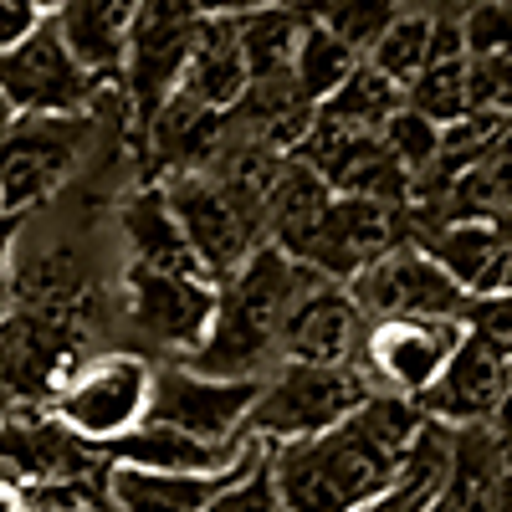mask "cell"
<instances>
[{
	"mask_svg": "<svg viewBox=\"0 0 512 512\" xmlns=\"http://www.w3.org/2000/svg\"><path fill=\"white\" fill-rule=\"evenodd\" d=\"M175 93L200 103V108H216V113L236 108V98L246 93V67H241V52H236L231 21H200L195 47H190L185 67H180Z\"/></svg>",
	"mask_w": 512,
	"mask_h": 512,
	"instance_id": "603a6c76",
	"label": "cell"
},
{
	"mask_svg": "<svg viewBox=\"0 0 512 512\" xmlns=\"http://www.w3.org/2000/svg\"><path fill=\"white\" fill-rule=\"evenodd\" d=\"M512 390V349L507 333L492 328H466L451 364L436 374V384L415 400L425 420L446 425V431H466V425H497L502 405Z\"/></svg>",
	"mask_w": 512,
	"mask_h": 512,
	"instance_id": "9c48e42d",
	"label": "cell"
},
{
	"mask_svg": "<svg viewBox=\"0 0 512 512\" xmlns=\"http://www.w3.org/2000/svg\"><path fill=\"white\" fill-rule=\"evenodd\" d=\"M456 36H461V57L507 52V0H472L456 16Z\"/></svg>",
	"mask_w": 512,
	"mask_h": 512,
	"instance_id": "d6a6232c",
	"label": "cell"
},
{
	"mask_svg": "<svg viewBox=\"0 0 512 512\" xmlns=\"http://www.w3.org/2000/svg\"><path fill=\"white\" fill-rule=\"evenodd\" d=\"M164 205H169L190 256L200 262V272L210 282H226L267 241L262 236V205L246 200L241 190H231L226 180H216L210 169L175 175L164 185Z\"/></svg>",
	"mask_w": 512,
	"mask_h": 512,
	"instance_id": "5b68a950",
	"label": "cell"
},
{
	"mask_svg": "<svg viewBox=\"0 0 512 512\" xmlns=\"http://www.w3.org/2000/svg\"><path fill=\"white\" fill-rule=\"evenodd\" d=\"M0 512H31V492L11 472H0Z\"/></svg>",
	"mask_w": 512,
	"mask_h": 512,
	"instance_id": "f35d334b",
	"label": "cell"
},
{
	"mask_svg": "<svg viewBox=\"0 0 512 512\" xmlns=\"http://www.w3.org/2000/svg\"><path fill=\"white\" fill-rule=\"evenodd\" d=\"M144 139H149V154L159 169H169V175H195V169H210V159L226 149V113L169 93L159 103V113L144 123Z\"/></svg>",
	"mask_w": 512,
	"mask_h": 512,
	"instance_id": "7402d4cb",
	"label": "cell"
},
{
	"mask_svg": "<svg viewBox=\"0 0 512 512\" xmlns=\"http://www.w3.org/2000/svg\"><path fill=\"white\" fill-rule=\"evenodd\" d=\"M93 123L82 113H21L0 139V205L6 216H26L52 200L88 154Z\"/></svg>",
	"mask_w": 512,
	"mask_h": 512,
	"instance_id": "8992f818",
	"label": "cell"
},
{
	"mask_svg": "<svg viewBox=\"0 0 512 512\" xmlns=\"http://www.w3.org/2000/svg\"><path fill=\"white\" fill-rule=\"evenodd\" d=\"M374 139H379L384 154H390V159L405 169V175H410V185H415L425 169L436 164V154H441V128H436L431 118H420L415 108H405V103L379 123Z\"/></svg>",
	"mask_w": 512,
	"mask_h": 512,
	"instance_id": "4dcf8cb0",
	"label": "cell"
},
{
	"mask_svg": "<svg viewBox=\"0 0 512 512\" xmlns=\"http://www.w3.org/2000/svg\"><path fill=\"white\" fill-rule=\"evenodd\" d=\"M134 11H139V0H62V11L52 16V31L62 36V47L72 52L82 72L98 77L103 88H118Z\"/></svg>",
	"mask_w": 512,
	"mask_h": 512,
	"instance_id": "ffe728a7",
	"label": "cell"
},
{
	"mask_svg": "<svg viewBox=\"0 0 512 512\" xmlns=\"http://www.w3.org/2000/svg\"><path fill=\"white\" fill-rule=\"evenodd\" d=\"M400 103H405V88H395L384 72H374L369 62H359L344 77V88H338L328 103H318V113L349 123V128H364V134H379V123L390 118Z\"/></svg>",
	"mask_w": 512,
	"mask_h": 512,
	"instance_id": "4316f807",
	"label": "cell"
},
{
	"mask_svg": "<svg viewBox=\"0 0 512 512\" xmlns=\"http://www.w3.org/2000/svg\"><path fill=\"white\" fill-rule=\"evenodd\" d=\"M390 246H400V210L395 205L359 200V195H328L318 221L297 241H287L282 251L323 282H354Z\"/></svg>",
	"mask_w": 512,
	"mask_h": 512,
	"instance_id": "ba28073f",
	"label": "cell"
},
{
	"mask_svg": "<svg viewBox=\"0 0 512 512\" xmlns=\"http://www.w3.org/2000/svg\"><path fill=\"white\" fill-rule=\"evenodd\" d=\"M405 108H415L420 118H431L436 128L466 118V77H461V57L425 62V67L405 82Z\"/></svg>",
	"mask_w": 512,
	"mask_h": 512,
	"instance_id": "f546056e",
	"label": "cell"
},
{
	"mask_svg": "<svg viewBox=\"0 0 512 512\" xmlns=\"http://www.w3.org/2000/svg\"><path fill=\"white\" fill-rule=\"evenodd\" d=\"M98 93L103 82L72 62L52 21H41L26 41L0 52V98L16 113H82Z\"/></svg>",
	"mask_w": 512,
	"mask_h": 512,
	"instance_id": "4fadbf2b",
	"label": "cell"
},
{
	"mask_svg": "<svg viewBox=\"0 0 512 512\" xmlns=\"http://www.w3.org/2000/svg\"><path fill=\"white\" fill-rule=\"evenodd\" d=\"M149 384H154L149 359L118 349V354H98L88 364H77L41 410H47L62 431H72L82 446L108 451L118 436L139 431L149 420Z\"/></svg>",
	"mask_w": 512,
	"mask_h": 512,
	"instance_id": "277c9868",
	"label": "cell"
},
{
	"mask_svg": "<svg viewBox=\"0 0 512 512\" xmlns=\"http://www.w3.org/2000/svg\"><path fill=\"white\" fill-rule=\"evenodd\" d=\"M195 31H200V16L190 0H139L134 31H128V52H123V72H118V88L134 103L128 113H134L139 128L175 93L180 67L195 47Z\"/></svg>",
	"mask_w": 512,
	"mask_h": 512,
	"instance_id": "30bf717a",
	"label": "cell"
},
{
	"mask_svg": "<svg viewBox=\"0 0 512 512\" xmlns=\"http://www.w3.org/2000/svg\"><path fill=\"white\" fill-rule=\"evenodd\" d=\"M82 323L67 303H21L0 318V395L11 405H47L82 364Z\"/></svg>",
	"mask_w": 512,
	"mask_h": 512,
	"instance_id": "52a82bcc",
	"label": "cell"
},
{
	"mask_svg": "<svg viewBox=\"0 0 512 512\" xmlns=\"http://www.w3.org/2000/svg\"><path fill=\"white\" fill-rule=\"evenodd\" d=\"M410 241L472 303L477 297H507V267H512L507 221H420Z\"/></svg>",
	"mask_w": 512,
	"mask_h": 512,
	"instance_id": "ac0fdd59",
	"label": "cell"
},
{
	"mask_svg": "<svg viewBox=\"0 0 512 512\" xmlns=\"http://www.w3.org/2000/svg\"><path fill=\"white\" fill-rule=\"evenodd\" d=\"M6 415H11V400H6V395H0V420H6Z\"/></svg>",
	"mask_w": 512,
	"mask_h": 512,
	"instance_id": "b9f144b4",
	"label": "cell"
},
{
	"mask_svg": "<svg viewBox=\"0 0 512 512\" xmlns=\"http://www.w3.org/2000/svg\"><path fill=\"white\" fill-rule=\"evenodd\" d=\"M98 466H108V456L62 431L41 405H11V415L0 420V472H11L21 487L67 482L82 472H98Z\"/></svg>",
	"mask_w": 512,
	"mask_h": 512,
	"instance_id": "e0dca14e",
	"label": "cell"
},
{
	"mask_svg": "<svg viewBox=\"0 0 512 512\" xmlns=\"http://www.w3.org/2000/svg\"><path fill=\"white\" fill-rule=\"evenodd\" d=\"M303 21H308V11L303 6H287V0H282V6H262V11L231 16L246 82L292 72V52H297V36H303Z\"/></svg>",
	"mask_w": 512,
	"mask_h": 512,
	"instance_id": "cb8c5ba5",
	"label": "cell"
},
{
	"mask_svg": "<svg viewBox=\"0 0 512 512\" xmlns=\"http://www.w3.org/2000/svg\"><path fill=\"white\" fill-rule=\"evenodd\" d=\"M262 456H267V446H256L246 461L231 466V472H144V466L108 461V492H113L118 512H205Z\"/></svg>",
	"mask_w": 512,
	"mask_h": 512,
	"instance_id": "d6986e66",
	"label": "cell"
},
{
	"mask_svg": "<svg viewBox=\"0 0 512 512\" xmlns=\"http://www.w3.org/2000/svg\"><path fill=\"white\" fill-rule=\"evenodd\" d=\"M123 303H128V318L139 323L144 338L190 354L200 338H205V328H210V313H216V282L200 277V272L128 267Z\"/></svg>",
	"mask_w": 512,
	"mask_h": 512,
	"instance_id": "9a60e30c",
	"label": "cell"
},
{
	"mask_svg": "<svg viewBox=\"0 0 512 512\" xmlns=\"http://www.w3.org/2000/svg\"><path fill=\"white\" fill-rule=\"evenodd\" d=\"M308 282V267H297L282 246L262 241L226 282H216V313H210L205 338L185 354V369L216 379H262L277 364L287 308Z\"/></svg>",
	"mask_w": 512,
	"mask_h": 512,
	"instance_id": "7a4b0ae2",
	"label": "cell"
},
{
	"mask_svg": "<svg viewBox=\"0 0 512 512\" xmlns=\"http://www.w3.org/2000/svg\"><path fill=\"white\" fill-rule=\"evenodd\" d=\"M256 390H262V379H216V374H195L185 364H169V369H154L149 420L190 431L200 441H241Z\"/></svg>",
	"mask_w": 512,
	"mask_h": 512,
	"instance_id": "5bb4252c",
	"label": "cell"
},
{
	"mask_svg": "<svg viewBox=\"0 0 512 512\" xmlns=\"http://www.w3.org/2000/svg\"><path fill=\"white\" fill-rule=\"evenodd\" d=\"M364 62H369L374 72L390 77L395 88H405V82H410L425 62H431V16L400 11L390 26H384V36L364 52Z\"/></svg>",
	"mask_w": 512,
	"mask_h": 512,
	"instance_id": "83f0119b",
	"label": "cell"
},
{
	"mask_svg": "<svg viewBox=\"0 0 512 512\" xmlns=\"http://www.w3.org/2000/svg\"><path fill=\"white\" fill-rule=\"evenodd\" d=\"M26 216H0V318L11 313V292H16V241H21Z\"/></svg>",
	"mask_w": 512,
	"mask_h": 512,
	"instance_id": "d590c367",
	"label": "cell"
},
{
	"mask_svg": "<svg viewBox=\"0 0 512 512\" xmlns=\"http://www.w3.org/2000/svg\"><path fill=\"white\" fill-rule=\"evenodd\" d=\"M466 323L461 318H374L364 323V374L374 390H390L405 400H420L436 384V374L451 364L456 344H461Z\"/></svg>",
	"mask_w": 512,
	"mask_h": 512,
	"instance_id": "8fae6325",
	"label": "cell"
},
{
	"mask_svg": "<svg viewBox=\"0 0 512 512\" xmlns=\"http://www.w3.org/2000/svg\"><path fill=\"white\" fill-rule=\"evenodd\" d=\"M123 236H128V251H134V267H149V272H200V262L190 256L175 216H169V205H164V190H144V195L128 200Z\"/></svg>",
	"mask_w": 512,
	"mask_h": 512,
	"instance_id": "d4e9b609",
	"label": "cell"
},
{
	"mask_svg": "<svg viewBox=\"0 0 512 512\" xmlns=\"http://www.w3.org/2000/svg\"><path fill=\"white\" fill-rule=\"evenodd\" d=\"M256 451V441H200L175 425L144 420L139 431L118 436L103 456L118 466H144V472H231L236 461H246Z\"/></svg>",
	"mask_w": 512,
	"mask_h": 512,
	"instance_id": "44dd1931",
	"label": "cell"
},
{
	"mask_svg": "<svg viewBox=\"0 0 512 512\" xmlns=\"http://www.w3.org/2000/svg\"><path fill=\"white\" fill-rule=\"evenodd\" d=\"M287 6H308V0H287Z\"/></svg>",
	"mask_w": 512,
	"mask_h": 512,
	"instance_id": "7bdbcfd3",
	"label": "cell"
},
{
	"mask_svg": "<svg viewBox=\"0 0 512 512\" xmlns=\"http://www.w3.org/2000/svg\"><path fill=\"white\" fill-rule=\"evenodd\" d=\"M328 36H338L349 52H369L374 41L384 36V26H390L400 16V0H308L303 6Z\"/></svg>",
	"mask_w": 512,
	"mask_h": 512,
	"instance_id": "f1b7e54d",
	"label": "cell"
},
{
	"mask_svg": "<svg viewBox=\"0 0 512 512\" xmlns=\"http://www.w3.org/2000/svg\"><path fill=\"white\" fill-rule=\"evenodd\" d=\"M425 415L415 400L369 390L323 436L267 446V477L287 512H354L395 482Z\"/></svg>",
	"mask_w": 512,
	"mask_h": 512,
	"instance_id": "6da1fadb",
	"label": "cell"
},
{
	"mask_svg": "<svg viewBox=\"0 0 512 512\" xmlns=\"http://www.w3.org/2000/svg\"><path fill=\"white\" fill-rule=\"evenodd\" d=\"M374 390L359 364H277L262 374L241 436L256 446H287L323 436Z\"/></svg>",
	"mask_w": 512,
	"mask_h": 512,
	"instance_id": "3957f363",
	"label": "cell"
},
{
	"mask_svg": "<svg viewBox=\"0 0 512 512\" xmlns=\"http://www.w3.org/2000/svg\"><path fill=\"white\" fill-rule=\"evenodd\" d=\"M364 57L349 52L338 36H328L313 16L303 21V36H297V52H292V82H297V93H303L313 108L328 103L338 88H344V77L359 67Z\"/></svg>",
	"mask_w": 512,
	"mask_h": 512,
	"instance_id": "484cf974",
	"label": "cell"
},
{
	"mask_svg": "<svg viewBox=\"0 0 512 512\" xmlns=\"http://www.w3.org/2000/svg\"><path fill=\"white\" fill-rule=\"evenodd\" d=\"M200 21H231L246 11H262V6H282V0H190Z\"/></svg>",
	"mask_w": 512,
	"mask_h": 512,
	"instance_id": "74e56055",
	"label": "cell"
},
{
	"mask_svg": "<svg viewBox=\"0 0 512 512\" xmlns=\"http://www.w3.org/2000/svg\"><path fill=\"white\" fill-rule=\"evenodd\" d=\"M36 26H41V16H36L31 0H0V52L26 41Z\"/></svg>",
	"mask_w": 512,
	"mask_h": 512,
	"instance_id": "8d00e7d4",
	"label": "cell"
},
{
	"mask_svg": "<svg viewBox=\"0 0 512 512\" xmlns=\"http://www.w3.org/2000/svg\"><path fill=\"white\" fill-rule=\"evenodd\" d=\"M0 216H6V205H0Z\"/></svg>",
	"mask_w": 512,
	"mask_h": 512,
	"instance_id": "ee69618b",
	"label": "cell"
},
{
	"mask_svg": "<svg viewBox=\"0 0 512 512\" xmlns=\"http://www.w3.org/2000/svg\"><path fill=\"white\" fill-rule=\"evenodd\" d=\"M16 118H21V113H16V108H11L6 98H0V139H6V134H11V123H16Z\"/></svg>",
	"mask_w": 512,
	"mask_h": 512,
	"instance_id": "ab89813d",
	"label": "cell"
},
{
	"mask_svg": "<svg viewBox=\"0 0 512 512\" xmlns=\"http://www.w3.org/2000/svg\"><path fill=\"white\" fill-rule=\"evenodd\" d=\"M359 344H364V313L349 297V287L313 277L287 308L277 359L282 364H354Z\"/></svg>",
	"mask_w": 512,
	"mask_h": 512,
	"instance_id": "2e32d148",
	"label": "cell"
},
{
	"mask_svg": "<svg viewBox=\"0 0 512 512\" xmlns=\"http://www.w3.org/2000/svg\"><path fill=\"white\" fill-rule=\"evenodd\" d=\"M344 287L359 303L364 323H374V318H415V313H425V318H461L466 323V308H472V297L456 292L451 277L415 241H400L384 256H374V262Z\"/></svg>",
	"mask_w": 512,
	"mask_h": 512,
	"instance_id": "7c38bea8",
	"label": "cell"
},
{
	"mask_svg": "<svg viewBox=\"0 0 512 512\" xmlns=\"http://www.w3.org/2000/svg\"><path fill=\"white\" fill-rule=\"evenodd\" d=\"M205 512H287L282 502H277V492H272V477H267V456L251 466V472L236 482V487H226L216 502H210Z\"/></svg>",
	"mask_w": 512,
	"mask_h": 512,
	"instance_id": "e575fe53",
	"label": "cell"
},
{
	"mask_svg": "<svg viewBox=\"0 0 512 512\" xmlns=\"http://www.w3.org/2000/svg\"><path fill=\"white\" fill-rule=\"evenodd\" d=\"M31 6H36V16H41V21H52V16L62 11V0H31Z\"/></svg>",
	"mask_w": 512,
	"mask_h": 512,
	"instance_id": "60d3db41",
	"label": "cell"
},
{
	"mask_svg": "<svg viewBox=\"0 0 512 512\" xmlns=\"http://www.w3.org/2000/svg\"><path fill=\"white\" fill-rule=\"evenodd\" d=\"M26 492H31V512H118V502L108 492V466L67 477V482L26 487Z\"/></svg>",
	"mask_w": 512,
	"mask_h": 512,
	"instance_id": "1f68e13d",
	"label": "cell"
},
{
	"mask_svg": "<svg viewBox=\"0 0 512 512\" xmlns=\"http://www.w3.org/2000/svg\"><path fill=\"white\" fill-rule=\"evenodd\" d=\"M466 77V113H507V52L461 57Z\"/></svg>",
	"mask_w": 512,
	"mask_h": 512,
	"instance_id": "836d02e7",
	"label": "cell"
}]
</instances>
